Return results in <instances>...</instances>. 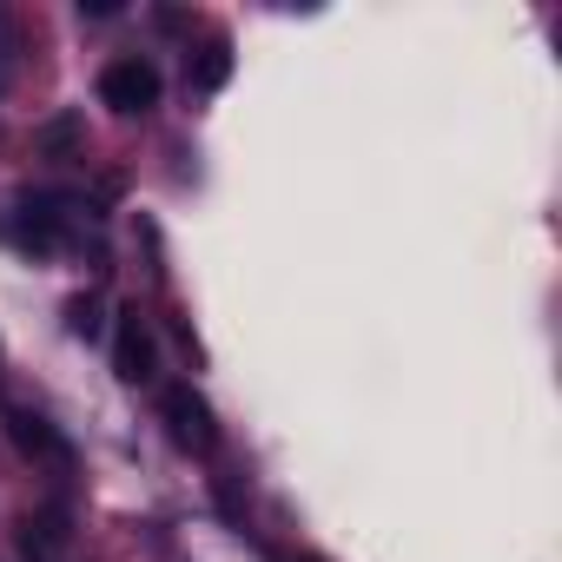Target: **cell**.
<instances>
[{
	"mask_svg": "<svg viewBox=\"0 0 562 562\" xmlns=\"http://www.w3.org/2000/svg\"><path fill=\"white\" fill-rule=\"evenodd\" d=\"M14 225H21V245H27V251H54V245H60V225H67V205H60L54 192H41V199L27 192L21 212H14Z\"/></svg>",
	"mask_w": 562,
	"mask_h": 562,
	"instance_id": "8992f818",
	"label": "cell"
},
{
	"mask_svg": "<svg viewBox=\"0 0 562 562\" xmlns=\"http://www.w3.org/2000/svg\"><path fill=\"white\" fill-rule=\"evenodd\" d=\"M159 424H166V437H172L179 450H192V457H212V450H218V417H212V404H205L192 384H166V391H159Z\"/></svg>",
	"mask_w": 562,
	"mask_h": 562,
	"instance_id": "6da1fadb",
	"label": "cell"
},
{
	"mask_svg": "<svg viewBox=\"0 0 562 562\" xmlns=\"http://www.w3.org/2000/svg\"><path fill=\"white\" fill-rule=\"evenodd\" d=\"M113 378L120 384H153L159 378V345H153V325H146L139 305L113 312Z\"/></svg>",
	"mask_w": 562,
	"mask_h": 562,
	"instance_id": "3957f363",
	"label": "cell"
},
{
	"mask_svg": "<svg viewBox=\"0 0 562 562\" xmlns=\"http://www.w3.org/2000/svg\"><path fill=\"white\" fill-rule=\"evenodd\" d=\"M0 417H8V437H14V450H21V457H34V463H47V470H74V443H67L41 411L8 404Z\"/></svg>",
	"mask_w": 562,
	"mask_h": 562,
	"instance_id": "277c9868",
	"label": "cell"
},
{
	"mask_svg": "<svg viewBox=\"0 0 562 562\" xmlns=\"http://www.w3.org/2000/svg\"><path fill=\"white\" fill-rule=\"evenodd\" d=\"M271 562H318V555H271Z\"/></svg>",
	"mask_w": 562,
	"mask_h": 562,
	"instance_id": "7c38bea8",
	"label": "cell"
},
{
	"mask_svg": "<svg viewBox=\"0 0 562 562\" xmlns=\"http://www.w3.org/2000/svg\"><path fill=\"white\" fill-rule=\"evenodd\" d=\"M159 67L146 60V54H126V60H106L100 67V106H113L120 120H133V113H153L159 106Z\"/></svg>",
	"mask_w": 562,
	"mask_h": 562,
	"instance_id": "7a4b0ae2",
	"label": "cell"
},
{
	"mask_svg": "<svg viewBox=\"0 0 562 562\" xmlns=\"http://www.w3.org/2000/svg\"><path fill=\"white\" fill-rule=\"evenodd\" d=\"M67 331H74V338H87V345H93V338L106 331V318H100V299H93V292L67 305Z\"/></svg>",
	"mask_w": 562,
	"mask_h": 562,
	"instance_id": "30bf717a",
	"label": "cell"
},
{
	"mask_svg": "<svg viewBox=\"0 0 562 562\" xmlns=\"http://www.w3.org/2000/svg\"><path fill=\"white\" fill-rule=\"evenodd\" d=\"M80 14H87V21H113V14H120V0H80Z\"/></svg>",
	"mask_w": 562,
	"mask_h": 562,
	"instance_id": "8fae6325",
	"label": "cell"
},
{
	"mask_svg": "<svg viewBox=\"0 0 562 562\" xmlns=\"http://www.w3.org/2000/svg\"><path fill=\"white\" fill-rule=\"evenodd\" d=\"M74 146H80V113H60L54 126H41V153L47 159H67Z\"/></svg>",
	"mask_w": 562,
	"mask_h": 562,
	"instance_id": "9c48e42d",
	"label": "cell"
},
{
	"mask_svg": "<svg viewBox=\"0 0 562 562\" xmlns=\"http://www.w3.org/2000/svg\"><path fill=\"white\" fill-rule=\"evenodd\" d=\"M14 67H21V21L14 8H0V100L14 93Z\"/></svg>",
	"mask_w": 562,
	"mask_h": 562,
	"instance_id": "ba28073f",
	"label": "cell"
},
{
	"mask_svg": "<svg viewBox=\"0 0 562 562\" xmlns=\"http://www.w3.org/2000/svg\"><path fill=\"white\" fill-rule=\"evenodd\" d=\"M67 542H74V516H67V503H41V509L21 522V555H27V562H60Z\"/></svg>",
	"mask_w": 562,
	"mask_h": 562,
	"instance_id": "5b68a950",
	"label": "cell"
},
{
	"mask_svg": "<svg viewBox=\"0 0 562 562\" xmlns=\"http://www.w3.org/2000/svg\"><path fill=\"white\" fill-rule=\"evenodd\" d=\"M232 80V41L225 34H205L199 54H186V87L192 93H218Z\"/></svg>",
	"mask_w": 562,
	"mask_h": 562,
	"instance_id": "52a82bcc",
	"label": "cell"
}]
</instances>
